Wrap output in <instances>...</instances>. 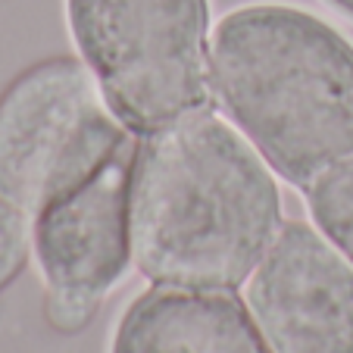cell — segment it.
Segmentation results:
<instances>
[{
    "instance_id": "1",
    "label": "cell",
    "mask_w": 353,
    "mask_h": 353,
    "mask_svg": "<svg viewBox=\"0 0 353 353\" xmlns=\"http://www.w3.org/2000/svg\"><path fill=\"white\" fill-rule=\"evenodd\" d=\"M281 225L272 166L213 107L141 134L128 232L150 285L241 291Z\"/></svg>"
},
{
    "instance_id": "2",
    "label": "cell",
    "mask_w": 353,
    "mask_h": 353,
    "mask_svg": "<svg viewBox=\"0 0 353 353\" xmlns=\"http://www.w3.org/2000/svg\"><path fill=\"white\" fill-rule=\"evenodd\" d=\"M213 97L294 188L353 157V44L310 10L244 3L210 34Z\"/></svg>"
},
{
    "instance_id": "3",
    "label": "cell",
    "mask_w": 353,
    "mask_h": 353,
    "mask_svg": "<svg viewBox=\"0 0 353 353\" xmlns=\"http://www.w3.org/2000/svg\"><path fill=\"white\" fill-rule=\"evenodd\" d=\"M79 60L138 134L213 107L207 0H66Z\"/></svg>"
},
{
    "instance_id": "4",
    "label": "cell",
    "mask_w": 353,
    "mask_h": 353,
    "mask_svg": "<svg viewBox=\"0 0 353 353\" xmlns=\"http://www.w3.org/2000/svg\"><path fill=\"white\" fill-rule=\"evenodd\" d=\"M141 134L103 116L34 222L32 256L44 281V319L60 334L94 322L132 263V175Z\"/></svg>"
},
{
    "instance_id": "5",
    "label": "cell",
    "mask_w": 353,
    "mask_h": 353,
    "mask_svg": "<svg viewBox=\"0 0 353 353\" xmlns=\"http://www.w3.org/2000/svg\"><path fill=\"white\" fill-rule=\"evenodd\" d=\"M107 113L75 57L34 63L0 94V291L26 269L41 210Z\"/></svg>"
},
{
    "instance_id": "6",
    "label": "cell",
    "mask_w": 353,
    "mask_h": 353,
    "mask_svg": "<svg viewBox=\"0 0 353 353\" xmlns=\"http://www.w3.org/2000/svg\"><path fill=\"white\" fill-rule=\"evenodd\" d=\"M241 300L272 353H353V263L310 222L281 225Z\"/></svg>"
},
{
    "instance_id": "7",
    "label": "cell",
    "mask_w": 353,
    "mask_h": 353,
    "mask_svg": "<svg viewBox=\"0 0 353 353\" xmlns=\"http://www.w3.org/2000/svg\"><path fill=\"white\" fill-rule=\"evenodd\" d=\"M110 353H272V347L234 291L154 285L119 316Z\"/></svg>"
},
{
    "instance_id": "8",
    "label": "cell",
    "mask_w": 353,
    "mask_h": 353,
    "mask_svg": "<svg viewBox=\"0 0 353 353\" xmlns=\"http://www.w3.org/2000/svg\"><path fill=\"white\" fill-rule=\"evenodd\" d=\"M313 225L353 263V157L303 188Z\"/></svg>"
},
{
    "instance_id": "9",
    "label": "cell",
    "mask_w": 353,
    "mask_h": 353,
    "mask_svg": "<svg viewBox=\"0 0 353 353\" xmlns=\"http://www.w3.org/2000/svg\"><path fill=\"white\" fill-rule=\"evenodd\" d=\"M328 3H332L338 13H344L347 19H353V0H328Z\"/></svg>"
}]
</instances>
